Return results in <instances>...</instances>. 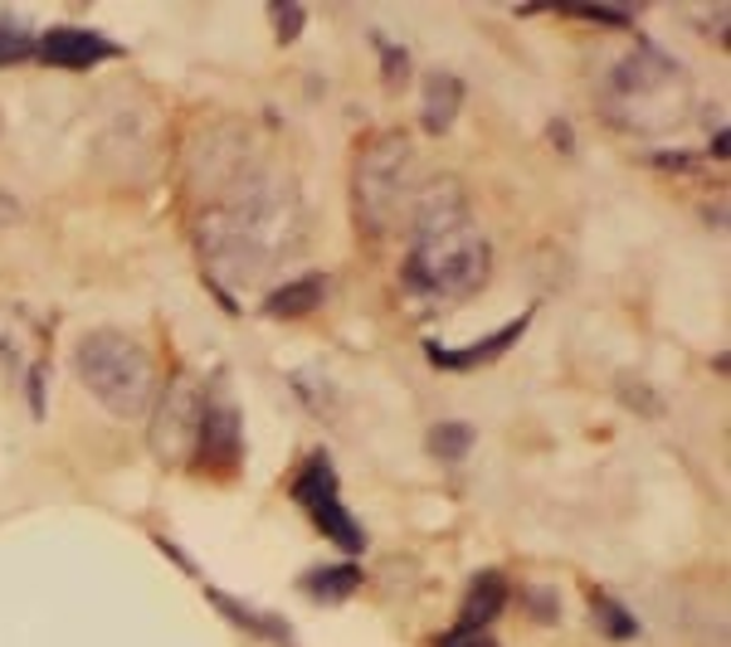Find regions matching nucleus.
<instances>
[{"instance_id":"nucleus-1","label":"nucleus","mask_w":731,"mask_h":647,"mask_svg":"<svg viewBox=\"0 0 731 647\" xmlns=\"http://www.w3.org/2000/svg\"><path fill=\"white\" fill-rule=\"evenodd\" d=\"M307 215L298 180L278 166H249L200 225V258L215 282H259L303 249Z\"/></svg>"},{"instance_id":"nucleus-2","label":"nucleus","mask_w":731,"mask_h":647,"mask_svg":"<svg viewBox=\"0 0 731 647\" xmlns=\"http://www.w3.org/2000/svg\"><path fill=\"white\" fill-rule=\"evenodd\" d=\"M74 370L113 419H142L156 399V366L142 351V341H133L127 331H84L74 346Z\"/></svg>"},{"instance_id":"nucleus-3","label":"nucleus","mask_w":731,"mask_h":647,"mask_svg":"<svg viewBox=\"0 0 731 647\" xmlns=\"http://www.w3.org/2000/svg\"><path fill=\"white\" fill-rule=\"evenodd\" d=\"M415 200V141L405 131H376L356 147L352 210L370 239H390Z\"/></svg>"},{"instance_id":"nucleus-4","label":"nucleus","mask_w":731,"mask_h":647,"mask_svg":"<svg viewBox=\"0 0 731 647\" xmlns=\"http://www.w3.org/2000/svg\"><path fill=\"white\" fill-rule=\"evenodd\" d=\"M605 107L615 123L634 131H658L668 123H683L688 107V74L678 59H668L664 49L634 45V54L619 59L605 88Z\"/></svg>"},{"instance_id":"nucleus-5","label":"nucleus","mask_w":731,"mask_h":647,"mask_svg":"<svg viewBox=\"0 0 731 647\" xmlns=\"http://www.w3.org/2000/svg\"><path fill=\"white\" fill-rule=\"evenodd\" d=\"M488 272H493L488 234L464 225V229H449V234H439V239H425V244H409L405 288L429 302H464L483 288Z\"/></svg>"},{"instance_id":"nucleus-6","label":"nucleus","mask_w":731,"mask_h":647,"mask_svg":"<svg viewBox=\"0 0 731 647\" xmlns=\"http://www.w3.org/2000/svg\"><path fill=\"white\" fill-rule=\"evenodd\" d=\"M293 502L307 511V521L327 535L332 545H342L346 555L366 550V531L352 521V511L342 507V487H337V472L327 453H313L303 462V472L293 478Z\"/></svg>"},{"instance_id":"nucleus-7","label":"nucleus","mask_w":731,"mask_h":647,"mask_svg":"<svg viewBox=\"0 0 731 647\" xmlns=\"http://www.w3.org/2000/svg\"><path fill=\"white\" fill-rule=\"evenodd\" d=\"M200 414H205V390L196 380L176 376L172 385L156 394V414H152V453L166 468H186L196 458V439H200Z\"/></svg>"},{"instance_id":"nucleus-8","label":"nucleus","mask_w":731,"mask_h":647,"mask_svg":"<svg viewBox=\"0 0 731 647\" xmlns=\"http://www.w3.org/2000/svg\"><path fill=\"white\" fill-rule=\"evenodd\" d=\"M244 151H249V137L235 123L205 127L196 137V147H190V186H196L205 200H219L249 170Z\"/></svg>"},{"instance_id":"nucleus-9","label":"nucleus","mask_w":731,"mask_h":647,"mask_svg":"<svg viewBox=\"0 0 731 647\" xmlns=\"http://www.w3.org/2000/svg\"><path fill=\"white\" fill-rule=\"evenodd\" d=\"M468 225V190L458 176H439L429 186H415V200H409V244H425V239H439L449 229Z\"/></svg>"},{"instance_id":"nucleus-10","label":"nucleus","mask_w":731,"mask_h":647,"mask_svg":"<svg viewBox=\"0 0 731 647\" xmlns=\"http://www.w3.org/2000/svg\"><path fill=\"white\" fill-rule=\"evenodd\" d=\"M239 453H244V429H239V409L229 399H210L205 394V414H200V439H196V458L215 472H235Z\"/></svg>"},{"instance_id":"nucleus-11","label":"nucleus","mask_w":731,"mask_h":647,"mask_svg":"<svg viewBox=\"0 0 731 647\" xmlns=\"http://www.w3.org/2000/svg\"><path fill=\"white\" fill-rule=\"evenodd\" d=\"M35 54L49 59L54 68H98L108 59H117V45L98 29H78V25H54L45 35H35Z\"/></svg>"},{"instance_id":"nucleus-12","label":"nucleus","mask_w":731,"mask_h":647,"mask_svg":"<svg viewBox=\"0 0 731 647\" xmlns=\"http://www.w3.org/2000/svg\"><path fill=\"white\" fill-rule=\"evenodd\" d=\"M527 327H532V317H517V321H507V327H497L493 337L468 341V346H429V360H434L439 370H474V366H488V360H497L507 346H517V341L527 337Z\"/></svg>"},{"instance_id":"nucleus-13","label":"nucleus","mask_w":731,"mask_h":647,"mask_svg":"<svg viewBox=\"0 0 731 647\" xmlns=\"http://www.w3.org/2000/svg\"><path fill=\"white\" fill-rule=\"evenodd\" d=\"M458 107H464V78L458 74H429L425 98H419V123H425V131L444 137V131L458 123Z\"/></svg>"},{"instance_id":"nucleus-14","label":"nucleus","mask_w":731,"mask_h":647,"mask_svg":"<svg viewBox=\"0 0 731 647\" xmlns=\"http://www.w3.org/2000/svg\"><path fill=\"white\" fill-rule=\"evenodd\" d=\"M323 297H327V278H323V272H303V278H288L283 288L268 292L264 312H268V317H278V321H298V317H307V312L323 307Z\"/></svg>"},{"instance_id":"nucleus-15","label":"nucleus","mask_w":731,"mask_h":647,"mask_svg":"<svg viewBox=\"0 0 731 647\" xmlns=\"http://www.w3.org/2000/svg\"><path fill=\"white\" fill-rule=\"evenodd\" d=\"M507 609V584L503 574H478L474 584H468V599H464V619H458V629H478L488 633V623L497 619V613Z\"/></svg>"},{"instance_id":"nucleus-16","label":"nucleus","mask_w":731,"mask_h":647,"mask_svg":"<svg viewBox=\"0 0 731 647\" xmlns=\"http://www.w3.org/2000/svg\"><path fill=\"white\" fill-rule=\"evenodd\" d=\"M356 584H362V570H356V564H327V570L303 574V594H307V599H317V604L352 599Z\"/></svg>"},{"instance_id":"nucleus-17","label":"nucleus","mask_w":731,"mask_h":647,"mask_svg":"<svg viewBox=\"0 0 731 647\" xmlns=\"http://www.w3.org/2000/svg\"><path fill=\"white\" fill-rule=\"evenodd\" d=\"M590 613H595L600 633H605V638H615V643H625V638H634V633H639L634 613H629L625 604H615L609 594H590Z\"/></svg>"},{"instance_id":"nucleus-18","label":"nucleus","mask_w":731,"mask_h":647,"mask_svg":"<svg viewBox=\"0 0 731 647\" xmlns=\"http://www.w3.org/2000/svg\"><path fill=\"white\" fill-rule=\"evenodd\" d=\"M468 448H474V429H468V423H434V429H429V453H434V458L458 462Z\"/></svg>"},{"instance_id":"nucleus-19","label":"nucleus","mask_w":731,"mask_h":647,"mask_svg":"<svg viewBox=\"0 0 731 647\" xmlns=\"http://www.w3.org/2000/svg\"><path fill=\"white\" fill-rule=\"evenodd\" d=\"M29 54H35V35H29L20 20L0 15V68L20 64V59H29Z\"/></svg>"},{"instance_id":"nucleus-20","label":"nucleus","mask_w":731,"mask_h":647,"mask_svg":"<svg viewBox=\"0 0 731 647\" xmlns=\"http://www.w3.org/2000/svg\"><path fill=\"white\" fill-rule=\"evenodd\" d=\"M205 594L219 604V609L229 613V619L239 623V629H249V633H264V638H283V629H274V619H259L254 609H239V604H235V599H225V594H219V589H205Z\"/></svg>"},{"instance_id":"nucleus-21","label":"nucleus","mask_w":731,"mask_h":647,"mask_svg":"<svg viewBox=\"0 0 731 647\" xmlns=\"http://www.w3.org/2000/svg\"><path fill=\"white\" fill-rule=\"evenodd\" d=\"M303 25H307L303 5H274V29H278V39H283V45H293V39L303 35Z\"/></svg>"},{"instance_id":"nucleus-22","label":"nucleus","mask_w":731,"mask_h":647,"mask_svg":"<svg viewBox=\"0 0 731 647\" xmlns=\"http://www.w3.org/2000/svg\"><path fill=\"white\" fill-rule=\"evenodd\" d=\"M439 647H497V643L478 629H449L444 638H439Z\"/></svg>"},{"instance_id":"nucleus-23","label":"nucleus","mask_w":731,"mask_h":647,"mask_svg":"<svg viewBox=\"0 0 731 647\" xmlns=\"http://www.w3.org/2000/svg\"><path fill=\"white\" fill-rule=\"evenodd\" d=\"M380 59H386V74H390V84H400V78H405V68H409L405 49H395V45H386V39H380Z\"/></svg>"},{"instance_id":"nucleus-24","label":"nucleus","mask_w":731,"mask_h":647,"mask_svg":"<svg viewBox=\"0 0 731 647\" xmlns=\"http://www.w3.org/2000/svg\"><path fill=\"white\" fill-rule=\"evenodd\" d=\"M570 15H580V20H600V25H629V15L625 10H590V5H580V10H570Z\"/></svg>"},{"instance_id":"nucleus-25","label":"nucleus","mask_w":731,"mask_h":647,"mask_svg":"<svg viewBox=\"0 0 731 647\" xmlns=\"http://www.w3.org/2000/svg\"><path fill=\"white\" fill-rule=\"evenodd\" d=\"M15 219H20V205L5 195V190H0V225H15Z\"/></svg>"}]
</instances>
